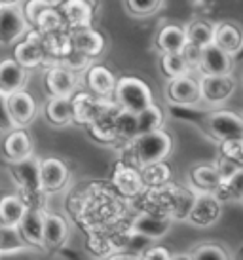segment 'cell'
<instances>
[{
	"label": "cell",
	"mask_w": 243,
	"mask_h": 260,
	"mask_svg": "<svg viewBox=\"0 0 243 260\" xmlns=\"http://www.w3.org/2000/svg\"><path fill=\"white\" fill-rule=\"evenodd\" d=\"M17 226L27 245L33 249H44V211L27 207Z\"/></svg>",
	"instance_id": "19"
},
{
	"label": "cell",
	"mask_w": 243,
	"mask_h": 260,
	"mask_svg": "<svg viewBox=\"0 0 243 260\" xmlns=\"http://www.w3.org/2000/svg\"><path fill=\"white\" fill-rule=\"evenodd\" d=\"M164 125V110L158 107L156 103H152L150 107H146L137 114V127L139 133H146V131L160 129Z\"/></svg>",
	"instance_id": "36"
},
{
	"label": "cell",
	"mask_w": 243,
	"mask_h": 260,
	"mask_svg": "<svg viewBox=\"0 0 243 260\" xmlns=\"http://www.w3.org/2000/svg\"><path fill=\"white\" fill-rule=\"evenodd\" d=\"M21 0H0V8H6V6H19Z\"/></svg>",
	"instance_id": "50"
},
{
	"label": "cell",
	"mask_w": 243,
	"mask_h": 260,
	"mask_svg": "<svg viewBox=\"0 0 243 260\" xmlns=\"http://www.w3.org/2000/svg\"><path fill=\"white\" fill-rule=\"evenodd\" d=\"M192 260H232L230 253L221 243H201L190 253Z\"/></svg>",
	"instance_id": "39"
},
{
	"label": "cell",
	"mask_w": 243,
	"mask_h": 260,
	"mask_svg": "<svg viewBox=\"0 0 243 260\" xmlns=\"http://www.w3.org/2000/svg\"><path fill=\"white\" fill-rule=\"evenodd\" d=\"M237 80L234 74H201L200 93L201 103L207 107H222L232 95L236 93Z\"/></svg>",
	"instance_id": "4"
},
{
	"label": "cell",
	"mask_w": 243,
	"mask_h": 260,
	"mask_svg": "<svg viewBox=\"0 0 243 260\" xmlns=\"http://www.w3.org/2000/svg\"><path fill=\"white\" fill-rule=\"evenodd\" d=\"M118 110H120V107L112 105L108 110H105L101 116H97L92 123H87L93 139H97L101 143H112V141L118 139V123H116Z\"/></svg>",
	"instance_id": "24"
},
{
	"label": "cell",
	"mask_w": 243,
	"mask_h": 260,
	"mask_svg": "<svg viewBox=\"0 0 243 260\" xmlns=\"http://www.w3.org/2000/svg\"><path fill=\"white\" fill-rule=\"evenodd\" d=\"M141 256H143V260H171L173 253L162 245H150Z\"/></svg>",
	"instance_id": "46"
},
{
	"label": "cell",
	"mask_w": 243,
	"mask_h": 260,
	"mask_svg": "<svg viewBox=\"0 0 243 260\" xmlns=\"http://www.w3.org/2000/svg\"><path fill=\"white\" fill-rule=\"evenodd\" d=\"M234 69V57L221 50L217 44H209L201 48V59L198 71L201 74H230Z\"/></svg>",
	"instance_id": "12"
},
{
	"label": "cell",
	"mask_w": 243,
	"mask_h": 260,
	"mask_svg": "<svg viewBox=\"0 0 243 260\" xmlns=\"http://www.w3.org/2000/svg\"><path fill=\"white\" fill-rule=\"evenodd\" d=\"M188 44L185 27L180 25H164L156 35V48L162 53H180Z\"/></svg>",
	"instance_id": "25"
},
{
	"label": "cell",
	"mask_w": 243,
	"mask_h": 260,
	"mask_svg": "<svg viewBox=\"0 0 243 260\" xmlns=\"http://www.w3.org/2000/svg\"><path fill=\"white\" fill-rule=\"evenodd\" d=\"M141 175H143L144 186L148 188H162L165 184H169V181H171V169L165 166V161L143 166L141 167Z\"/></svg>",
	"instance_id": "32"
},
{
	"label": "cell",
	"mask_w": 243,
	"mask_h": 260,
	"mask_svg": "<svg viewBox=\"0 0 243 260\" xmlns=\"http://www.w3.org/2000/svg\"><path fill=\"white\" fill-rule=\"evenodd\" d=\"M31 158L23 159V161H15L14 175L25 190H42V186H40V159L31 161Z\"/></svg>",
	"instance_id": "29"
},
{
	"label": "cell",
	"mask_w": 243,
	"mask_h": 260,
	"mask_svg": "<svg viewBox=\"0 0 243 260\" xmlns=\"http://www.w3.org/2000/svg\"><path fill=\"white\" fill-rule=\"evenodd\" d=\"M215 194L219 196L221 202L224 198H243V167L236 175H232L230 179L222 182Z\"/></svg>",
	"instance_id": "41"
},
{
	"label": "cell",
	"mask_w": 243,
	"mask_h": 260,
	"mask_svg": "<svg viewBox=\"0 0 243 260\" xmlns=\"http://www.w3.org/2000/svg\"><path fill=\"white\" fill-rule=\"evenodd\" d=\"M27 211V205L19 196L2 194L0 196V224L17 226Z\"/></svg>",
	"instance_id": "30"
},
{
	"label": "cell",
	"mask_w": 243,
	"mask_h": 260,
	"mask_svg": "<svg viewBox=\"0 0 243 260\" xmlns=\"http://www.w3.org/2000/svg\"><path fill=\"white\" fill-rule=\"evenodd\" d=\"M71 42L72 50L86 55L89 59L99 57L101 53L105 51V37L97 32L92 27H84V29H72L71 32Z\"/></svg>",
	"instance_id": "16"
},
{
	"label": "cell",
	"mask_w": 243,
	"mask_h": 260,
	"mask_svg": "<svg viewBox=\"0 0 243 260\" xmlns=\"http://www.w3.org/2000/svg\"><path fill=\"white\" fill-rule=\"evenodd\" d=\"M171 260H192V256L190 254H173V258Z\"/></svg>",
	"instance_id": "51"
},
{
	"label": "cell",
	"mask_w": 243,
	"mask_h": 260,
	"mask_svg": "<svg viewBox=\"0 0 243 260\" xmlns=\"http://www.w3.org/2000/svg\"><path fill=\"white\" fill-rule=\"evenodd\" d=\"M0 196H2V192H0Z\"/></svg>",
	"instance_id": "55"
},
{
	"label": "cell",
	"mask_w": 243,
	"mask_h": 260,
	"mask_svg": "<svg viewBox=\"0 0 243 260\" xmlns=\"http://www.w3.org/2000/svg\"><path fill=\"white\" fill-rule=\"evenodd\" d=\"M86 86L93 95H99V97H110L114 95L116 82L118 78L114 76V73L107 69L105 65H89L86 69Z\"/></svg>",
	"instance_id": "18"
},
{
	"label": "cell",
	"mask_w": 243,
	"mask_h": 260,
	"mask_svg": "<svg viewBox=\"0 0 243 260\" xmlns=\"http://www.w3.org/2000/svg\"><path fill=\"white\" fill-rule=\"evenodd\" d=\"M222 156L230 159H236L237 164H241L243 158V139H234V141H222L221 143Z\"/></svg>",
	"instance_id": "43"
},
{
	"label": "cell",
	"mask_w": 243,
	"mask_h": 260,
	"mask_svg": "<svg viewBox=\"0 0 243 260\" xmlns=\"http://www.w3.org/2000/svg\"><path fill=\"white\" fill-rule=\"evenodd\" d=\"M29 29V23L19 6L0 8V46H14Z\"/></svg>",
	"instance_id": "8"
},
{
	"label": "cell",
	"mask_w": 243,
	"mask_h": 260,
	"mask_svg": "<svg viewBox=\"0 0 243 260\" xmlns=\"http://www.w3.org/2000/svg\"><path fill=\"white\" fill-rule=\"evenodd\" d=\"M190 179L198 192H217L222 184L221 173L213 164H200V166L192 167Z\"/></svg>",
	"instance_id": "27"
},
{
	"label": "cell",
	"mask_w": 243,
	"mask_h": 260,
	"mask_svg": "<svg viewBox=\"0 0 243 260\" xmlns=\"http://www.w3.org/2000/svg\"><path fill=\"white\" fill-rule=\"evenodd\" d=\"M107 260H143V256L135 253H114L110 254Z\"/></svg>",
	"instance_id": "49"
},
{
	"label": "cell",
	"mask_w": 243,
	"mask_h": 260,
	"mask_svg": "<svg viewBox=\"0 0 243 260\" xmlns=\"http://www.w3.org/2000/svg\"><path fill=\"white\" fill-rule=\"evenodd\" d=\"M222 215V202L215 192H198L188 213V222L196 228H209L219 222Z\"/></svg>",
	"instance_id": "5"
},
{
	"label": "cell",
	"mask_w": 243,
	"mask_h": 260,
	"mask_svg": "<svg viewBox=\"0 0 243 260\" xmlns=\"http://www.w3.org/2000/svg\"><path fill=\"white\" fill-rule=\"evenodd\" d=\"M165 99L177 105V107H194L201 103L200 80H196L192 74L171 78L165 86Z\"/></svg>",
	"instance_id": "7"
},
{
	"label": "cell",
	"mask_w": 243,
	"mask_h": 260,
	"mask_svg": "<svg viewBox=\"0 0 243 260\" xmlns=\"http://www.w3.org/2000/svg\"><path fill=\"white\" fill-rule=\"evenodd\" d=\"M116 123H118V139H128V141H131V139H135L139 135L137 114H133V112L120 109L118 110Z\"/></svg>",
	"instance_id": "40"
},
{
	"label": "cell",
	"mask_w": 243,
	"mask_h": 260,
	"mask_svg": "<svg viewBox=\"0 0 243 260\" xmlns=\"http://www.w3.org/2000/svg\"><path fill=\"white\" fill-rule=\"evenodd\" d=\"M183 55H185V59L188 61V65H190V69H198V65H200V59H201V48L200 46H194V44H186L185 50L180 51Z\"/></svg>",
	"instance_id": "47"
},
{
	"label": "cell",
	"mask_w": 243,
	"mask_h": 260,
	"mask_svg": "<svg viewBox=\"0 0 243 260\" xmlns=\"http://www.w3.org/2000/svg\"><path fill=\"white\" fill-rule=\"evenodd\" d=\"M131 230L144 236V238L152 239V241H156V239H162L167 232L171 230V217H162L156 213L143 211L131 222Z\"/></svg>",
	"instance_id": "15"
},
{
	"label": "cell",
	"mask_w": 243,
	"mask_h": 260,
	"mask_svg": "<svg viewBox=\"0 0 243 260\" xmlns=\"http://www.w3.org/2000/svg\"><path fill=\"white\" fill-rule=\"evenodd\" d=\"M6 101H8L10 114L14 118V122L17 123V127H25V125H29L35 120L38 107H36L35 97L29 91L17 89L14 93H8Z\"/></svg>",
	"instance_id": "13"
},
{
	"label": "cell",
	"mask_w": 243,
	"mask_h": 260,
	"mask_svg": "<svg viewBox=\"0 0 243 260\" xmlns=\"http://www.w3.org/2000/svg\"><path fill=\"white\" fill-rule=\"evenodd\" d=\"M114 97L116 105L120 109L133 112V114H139L141 110H144L154 103L150 86L144 80L137 78V76H122V78H118Z\"/></svg>",
	"instance_id": "2"
},
{
	"label": "cell",
	"mask_w": 243,
	"mask_h": 260,
	"mask_svg": "<svg viewBox=\"0 0 243 260\" xmlns=\"http://www.w3.org/2000/svg\"><path fill=\"white\" fill-rule=\"evenodd\" d=\"M217 169H219V173H221V179L222 182L230 179L232 175H236L239 169H241V164H237L236 159H230L226 156H222L219 161H217Z\"/></svg>",
	"instance_id": "45"
},
{
	"label": "cell",
	"mask_w": 243,
	"mask_h": 260,
	"mask_svg": "<svg viewBox=\"0 0 243 260\" xmlns=\"http://www.w3.org/2000/svg\"><path fill=\"white\" fill-rule=\"evenodd\" d=\"M29 80L27 69L21 67L14 57L0 61V93H14L17 89H25Z\"/></svg>",
	"instance_id": "17"
},
{
	"label": "cell",
	"mask_w": 243,
	"mask_h": 260,
	"mask_svg": "<svg viewBox=\"0 0 243 260\" xmlns=\"http://www.w3.org/2000/svg\"><path fill=\"white\" fill-rule=\"evenodd\" d=\"M0 260H36V254L33 253V247H23L17 251L0 253Z\"/></svg>",
	"instance_id": "48"
},
{
	"label": "cell",
	"mask_w": 243,
	"mask_h": 260,
	"mask_svg": "<svg viewBox=\"0 0 243 260\" xmlns=\"http://www.w3.org/2000/svg\"><path fill=\"white\" fill-rule=\"evenodd\" d=\"M239 258L243 260V247H241V253H239Z\"/></svg>",
	"instance_id": "53"
},
{
	"label": "cell",
	"mask_w": 243,
	"mask_h": 260,
	"mask_svg": "<svg viewBox=\"0 0 243 260\" xmlns=\"http://www.w3.org/2000/svg\"><path fill=\"white\" fill-rule=\"evenodd\" d=\"M203 127L209 137H213L219 143L243 139V116L232 110H211L203 118Z\"/></svg>",
	"instance_id": "3"
},
{
	"label": "cell",
	"mask_w": 243,
	"mask_h": 260,
	"mask_svg": "<svg viewBox=\"0 0 243 260\" xmlns=\"http://www.w3.org/2000/svg\"><path fill=\"white\" fill-rule=\"evenodd\" d=\"M126 10L133 17H150L164 6V0H124Z\"/></svg>",
	"instance_id": "38"
},
{
	"label": "cell",
	"mask_w": 243,
	"mask_h": 260,
	"mask_svg": "<svg viewBox=\"0 0 243 260\" xmlns=\"http://www.w3.org/2000/svg\"><path fill=\"white\" fill-rule=\"evenodd\" d=\"M61 25H63V14L51 4V6L44 8L42 12L36 15V19L31 29L38 30V32H42V35H48V32L61 30Z\"/></svg>",
	"instance_id": "34"
},
{
	"label": "cell",
	"mask_w": 243,
	"mask_h": 260,
	"mask_svg": "<svg viewBox=\"0 0 243 260\" xmlns=\"http://www.w3.org/2000/svg\"><path fill=\"white\" fill-rule=\"evenodd\" d=\"M186 37H188V42L194 44V46H200V48H205L209 44H213L215 38V25L209 21H192L190 25L185 27Z\"/></svg>",
	"instance_id": "35"
},
{
	"label": "cell",
	"mask_w": 243,
	"mask_h": 260,
	"mask_svg": "<svg viewBox=\"0 0 243 260\" xmlns=\"http://www.w3.org/2000/svg\"><path fill=\"white\" fill-rule=\"evenodd\" d=\"M194 200H196V192H192V190H188V188H171L169 202H167L169 217L177 218V220H186L188 213H190L194 205Z\"/></svg>",
	"instance_id": "28"
},
{
	"label": "cell",
	"mask_w": 243,
	"mask_h": 260,
	"mask_svg": "<svg viewBox=\"0 0 243 260\" xmlns=\"http://www.w3.org/2000/svg\"><path fill=\"white\" fill-rule=\"evenodd\" d=\"M46 118L55 127H67L74 122L72 97H51L46 105Z\"/></svg>",
	"instance_id": "26"
},
{
	"label": "cell",
	"mask_w": 243,
	"mask_h": 260,
	"mask_svg": "<svg viewBox=\"0 0 243 260\" xmlns=\"http://www.w3.org/2000/svg\"><path fill=\"white\" fill-rule=\"evenodd\" d=\"M69 239V222L61 215L44 211V247L59 249Z\"/></svg>",
	"instance_id": "23"
},
{
	"label": "cell",
	"mask_w": 243,
	"mask_h": 260,
	"mask_svg": "<svg viewBox=\"0 0 243 260\" xmlns=\"http://www.w3.org/2000/svg\"><path fill=\"white\" fill-rule=\"evenodd\" d=\"M61 14L71 29H84L92 27L93 8L89 0H65L61 4Z\"/></svg>",
	"instance_id": "21"
},
{
	"label": "cell",
	"mask_w": 243,
	"mask_h": 260,
	"mask_svg": "<svg viewBox=\"0 0 243 260\" xmlns=\"http://www.w3.org/2000/svg\"><path fill=\"white\" fill-rule=\"evenodd\" d=\"M71 181V171L63 159L59 158H44L40 159V186L42 192L53 194L61 192Z\"/></svg>",
	"instance_id": "9"
},
{
	"label": "cell",
	"mask_w": 243,
	"mask_h": 260,
	"mask_svg": "<svg viewBox=\"0 0 243 260\" xmlns=\"http://www.w3.org/2000/svg\"><path fill=\"white\" fill-rule=\"evenodd\" d=\"M17 127V123L14 122V118L10 114L6 101V93H0V133H8Z\"/></svg>",
	"instance_id": "44"
},
{
	"label": "cell",
	"mask_w": 243,
	"mask_h": 260,
	"mask_svg": "<svg viewBox=\"0 0 243 260\" xmlns=\"http://www.w3.org/2000/svg\"><path fill=\"white\" fill-rule=\"evenodd\" d=\"M112 182L118 188V192L122 196H128V198L141 194L144 188L141 171L131 166H126V164H120V166L116 167L114 175H112Z\"/></svg>",
	"instance_id": "22"
},
{
	"label": "cell",
	"mask_w": 243,
	"mask_h": 260,
	"mask_svg": "<svg viewBox=\"0 0 243 260\" xmlns=\"http://www.w3.org/2000/svg\"><path fill=\"white\" fill-rule=\"evenodd\" d=\"M129 146H131L135 164L143 167L148 164H156V161H165V158L173 150V139L167 131L160 127L154 131L139 133L135 139L129 141Z\"/></svg>",
	"instance_id": "1"
},
{
	"label": "cell",
	"mask_w": 243,
	"mask_h": 260,
	"mask_svg": "<svg viewBox=\"0 0 243 260\" xmlns=\"http://www.w3.org/2000/svg\"><path fill=\"white\" fill-rule=\"evenodd\" d=\"M14 59L27 71L40 67L46 61V48H44V35L31 29L19 42L14 44Z\"/></svg>",
	"instance_id": "6"
},
{
	"label": "cell",
	"mask_w": 243,
	"mask_h": 260,
	"mask_svg": "<svg viewBox=\"0 0 243 260\" xmlns=\"http://www.w3.org/2000/svg\"><path fill=\"white\" fill-rule=\"evenodd\" d=\"M44 82H46V89L51 97H72L78 87L76 73L63 65L50 67Z\"/></svg>",
	"instance_id": "10"
},
{
	"label": "cell",
	"mask_w": 243,
	"mask_h": 260,
	"mask_svg": "<svg viewBox=\"0 0 243 260\" xmlns=\"http://www.w3.org/2000/svg\"><path fill=\"white\" fill-rule=\"evenodd\" d=\"M241 82H243V76H241Z\"/></svg>",
	"instance_id": "54"
},
{
	"label": "cell",
	"mask_w": 243,
	"mask_h": 260,
	"mask_svg": "<svg viewBox=\"0 0 243 260\" xmlns=\"http://www.w3.org/2000/svg\"><path fill=\"white\" fill-rule=\"evenodd\" d=\"M160 69H162L165 78L169 80L186 76V74L192 73V69H190V65H188V61L185 59L183 53H162Z\"/></svg>",
	"instance_id": "33"
},
{
	"label": "cell",
	"mask_w": 243,
	"mask_h": 260,
	"mask_svg": "<svg viewBox=\"0 0 243 260\" xmlns=\"http://www.w3.org/2000/svg\"><path fill=\"white\" fill-rule=\"evenodd\" d=\"M2 152L12 164L23 161L33 156V139L23 127H15L6 133L4 143H2Z\"/></svg>",
	"instance_id": "14"
},
{
	"label": "cell",
	"mask_w": 243,
	"mask_h": 260,
	"mask_svg": "<svg viewBox=\"0 0 243 260\" xmlns=\"http://www.w3.org/2000/svg\"><path fill=\"white\" fill-rule=\"evenodd\" d=\"M213 42L230 53L232 57H236L237 53L243 50V29L236 23L222 21L215 25V38Z\"/></svg>",
	"instance_id": "20"
},
{
	"label": "cell",
	"mask_w": 243,
	"mask_h": 260,
	"mask_svg": "<svg viewBox=\"0 0 243 260\" xmlns=\"http://www.w3.org/2000/svg\"><path fill=\"white\" fill-rule=\"evenodd\" d=\"M44 48H46V55L61 61L72 51L71 35H65L61 30L48 32V35H44Z\"/></svg>",
	"instance_id": "31"
},
{
	"label": "cell",
	"mask_w": 243,
	"mask_h": 260,
	"mask_svg": "<svg viewBox=\"0 0 243 260\" xmlns=\"http://www.w3.org/2000/svg\"><path fill=\"white\" fill-rule=\"evenodd\" d=\"M51 4H53V6H61V4H63L65 0H50Z\"/></svg>",
	"instance_id": "52"
},
{
	"label": "cell",
	"mask_w": 243,
	"mask_h": 260,
	"mask_svg": "<svg viewBox=\"0 0 243 260\" xmlns=\"http://www.w3.org/2000/svg\"><path fill=\"white\" fill-rule=\"evenodd\" d=\"M112 105L107 97L92 93H76L72 97V107H74V122L92 123L97 116H101L105 110H108Z\"/></svg>",
	"instance_id": "11"
},
{
	"label": "cell",
	"mask_w": 243,
	"mask_h": 260,
	"mask_svg": "<svg viewBox=\"0 0 243 260\" xmlns=\"http://www.w3.org/2000/svg\"><path fill=\"white\" fill-rule=\"evenodd\" d=\"M48 6H51L50 0H27V2H25V6H23V15H25V19H27V23H29V27H33L36 15Z\"/></svg>",
	"instance_id": "42"
},
{
	"label": "cell",
	"mask_w": 243,
	"mask_h": 260,
	"mask_svg": "<svg viewBox=\"0 0 243 260\" xmlns=\"http://www.w3.org/2000/svg\"><path fill=\"white\" fill-rule=\"evenodd\" d=\"M23 247H29L23 239L19 226H10V224H0V253L8 251H17Z\"/></svg>",
	"instance_id": "37"
}]
</instances>
